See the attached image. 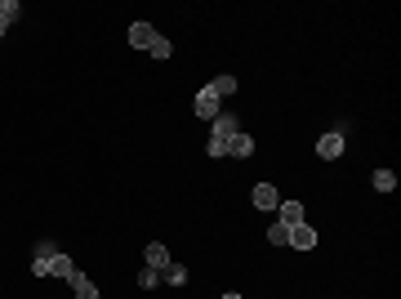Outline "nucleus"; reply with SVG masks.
Here are the masks:
<instances>
[{
	"instance_id": "obj_1",
	"label": "nucleus",
	"mask_w": 401,
	"mask_h": 299,
	"mask_svg": "<svg viewBox=\"0 0 401 299\" xmlns=\"http://www.w3.org/2000/svg\"><path fill=\"white\" fill-rule=\"evenodd\" d=\"M58 255V246L54 241H36V251H31V273H36V277H49V259H54Z\"/></svg>"
},
{
	"instance_id": "obj_2",
	"label": "nucleus",
	"mask_w": 401,
	"mask_h": 299,
	"mask_svg": "<svg viewBox=\"0 0 401 299\" xmlns=\"http://www.w3.org/2000/svg\"><path fill=\"white\" fill-rule=\"evenodd\" d=\"M343 135H334V130H330V135H321V139H316V157H321V161H339L343 157Z\"/></svg>"
},
{
	"instance_id": "obj_3",
	"label": "nucleus",
	"mask_w": 401,
	"mask_h": 299,
	"mask_svg": "<svg viewBox=\"0 0 401 299\" xmlns=\"http://www.w3.org/2000/svg\"><path fill=\"white\" fill-rule=\"evenodd\" d=\"M214 135H219V139H237L241 135V116L237 112H219V116H214Z\"/></svg>"
},
{
	"instance_id": "obj_4",
	"label": "nucleus",
	"mask_w": 401,
	"mask_h": 299,
	"mask_svg": "<svg viewBox=\"0 0 401 299\" xmlns=\"http://www.w3.org/2000/svg\"><path fill=\"white\" fill-rule=\"evenodd\" d=\"M192 112L200 116V121H214V116H219V98H214L210 90H200V94L192 98Z\"/></svg>"
},
{
	"instance_id": "obj_5",
	"label": "nucleus",
	"mask_w": 401,
	"mask_h": 299,
	"mask_svg": "<svg viewBox=\"0 0 401 299\" xmlns=\"http://www.w3.org/2000/svg\"><path fill=\"white\" fill-rule=\"evenodd\" d=\"M76 273H80V268L72 263V255H63V251H58L54 259H49V277H67V281H76Z\"/></svg>"
},
{
	"instance_id": "obj_6",
	"label": "nucleus",
	"mask_w": 401,
	"mask_h": 299,
	"mask_svg": "<svg viewBox=\"0 0 401 299\" xmlns=\"http://www.w3.org/2000/svg\"><path fill=\"white\" fill-rule=\"evenodd\" d=\"M152 41H156V27H152V23H134V27H129V45H134V49H147Z\"/></svg>"
},
{
	"instance_id": "obj_7",
	"label": "nucleus",
	"mask_w": 401,
	"mask_h": 299,
	"mask_svg": "<svg viewBox=\"0 0 401 299\" xmlns=\"http://www.w3.org/2000/svg\"><path fill=\"white\" fill-rule=\"evenodd\" d=\"M290 246H294V251H312V246H316V232L308 224H294L290 228Z\"/></svg>"
},
{
	"instance_id": "obj_8",
	"label": "nucleus",
	"mask_w": 401,
	"mask_h": 299,
	"mask_svg": "<svg viewBox=\"0 0 401 299\" xmlns=\"http://www.w3.org/2000/svg\"><path fill=\"white\" fill-rule=\"evenodd\" d=\"M277 214H281L277 224H286V228L304 224V201H281V206H277Z\"/></svg>"
},
{
	"instance_id": "obj_9",
	"label": "nucleus",
	"mask_w": 401,
	"mask_h": 299,
	"mask_svg": "<svg viewBox=\"0 0 401 299\" xmlns=\"http://www.w3.org/2000/svg\"><path fill=\"white\" fill-rule=\"evenodd\" d=\"M255 206H259V210H277V206H281V192H277L272 184H259V188H255Z\"/></svg>"
},
{
	"instance_id": "obj_10",
	"label": "nucleus",
	"mask_w": 401,
	"mask_h": 299,
	"mask_svg": "<svg viewBox=\"0 0 401 299\" xmlns=\"http://www.w3.org/2000/svg\"><path fill=\"white\" fill-rule=\"evenodd\" d=\"M205 90H210V94H214V98H219V103H223V98H232V94H237V76H214Z\"/></svg>"
},
{
	"instance_id": "obj_11",
	"label": "nucleus",
	"mask_w": 401,
	"mask_h": 299,
	"mask_svg": "<svg viewBox=\"0 0 401 299\" xmlns=\"http://www.w3.org/2000/svg\"><path fill=\"white\" fill-rule=\"evenodd\" d=\"M18 14H23L18 0H0V31H9L14 23H18Z\"/></svg>"
},
{
	"instance_id": "obj_12",
	"label": "nucleus",
	"mask_w": 401,
	"mask_h": 299,
	"mask_svg": "<svg viewBox=\"0 0 401 299\" xmlns=\"http://www.w3.org/2000/svg\"><path fill=\"white\" fill-rule=\"evenodd\" d=\"M147 268H170V251H165V246L161 241H152V246H147Z\"/></svg>"
},
{
	"instance_id": "obj_13",
	"label": "nucleus",
	"mask_w": 401,
	"mask_h": 299,
	"mask_svg": "<svg viewBox=\"0 0 401 299\" xmlns=\"http://www.w3.org/2000/svg\"><path fill=\"white\" fill-rule=\"evenodd\" d=\"M228 157H255V139H250L245 130H241V135L228 143Z\"/></svg>"
},
{
	"instance_id": "obj_14",
	"label": "nucleus",
	"mask_w": 401,
	"mask_h": 299,
	"mask_svg": "<svg viewBox=\"0 0 401 299\" xmlns=\"http://www.w3.org/2000/svg\"><path fill=\"white\" fill-rule=\"evenodd\" d=\"M161 281H170V286H188V268H183V263H170V268H161Z\"/></svg>"
},
{
	"instance_id": "obj_15",
	"label": "nucleus",
	"mask_w": 401,
	"mask_h": 299,
	"mask_svg": "<svg viewBox=\"0 0 401 299\" xmlns=\"http://www.w3.org/2000/svg\"><path fill=\"white\" fill-rule=\"evenodd\" d=\"M72 286H76V299H98V286H94V281H90L85 273H76Z\"/></svg>"
},
{
	"instance_id": "obj_16",
	"label": "nucleus",
	"mask_w": 401,
	"mask_h": 299,
	"mask_svg": "<svg viewBox=\"0 0 401 299\" xmlns=\"http://www.w3.org/2000/svg\"><path fill=\"white\" fill-rule=\"evenodd\" d=\"M370 184H375V192H392V188H397V174H392V170H375Z\"/></svg>"
},
{
	"instance_id": "obj_17",
	"label": "nucleus",
	"mask_w": 401,
	"mask_h": 299,
	"mask_svg": "<svg viewBox=\"0 0 401 299\" xmlns=\"http://www.w3.org/2000/svg\"><path fill=\"white\" fill-rule=\"evenodd\" d=\"M267 241H272V246H290V228L286 224H272V228H267Z\"/></svg>"
},
{
	"instance_id": "obj_18",
	"label": "nucleus",
	"mask_w": 401,
	"mask_h": 299,
	"mask_svg": "<svg viewBox=\"0 0 401 299\" xmlns=\"http://www.w3.org/2000/svg\"><path fill=\"white\" fill-rule=\"evenodd\" d=\"M147 54H152V58H170V54H174V45L165 41V36H156L152 45H147Z\"/></svg>"
},
{
	"instance_id": "obj_19",
	"label": "nucleus",
	"mask_w": 401,
	"mask_h": 299,
	"mask_svg": "<svg viewBox=\"0 0 401 299\" xmlns=\"http://www.w3.org/2000/svg\"><path fill=\"white\" fill-rule=\"evenodd\" d=\"M228 143H232V139H219V135H210V143H205V152H210L214 161H219V157H228Z\"/></svg>"
},
{
	"instance_id": "obj_20",
	"label": "nucleus",
	"mask_w": 401,
	"mask_h": 299,
	"mask_svg": "<svg viewBox=\"0 0 401 299\" xmlns=\"http://www.w3.org/2000/svg\"><path fill=\"white\" fill-rule=\"evenodd\" d=\"M139 286H143V290L161 286V273H156V268H147V263H143V273H139Z\"/></svg>"
},
{
	"instance_id": "obj_21",
	"label": "nucleus",
	"mask_w": 401,
	"mask_h": 299,
	"mask_svg": "<svg viewBox=\"0 0 401 299\" xmlns=\"http://www.w3.org/2000/svg\"><path fill=\"white\" fill-rule=\"evenodd\" d=\"M223 299H245V295H241V290H228V295H223Z\"/></svg>"
},
{
	"instance_id": "obj_22",
	"label": "nucleus",
	"mask_w": 401,
	"mask_h": 299,
	"mask_svg": "<svg viewBox=\"0 0 401 299\" xmlns=\"http://www.w3.org/2000/svg\"><path fill=\"white\" fill-rule=\"evenodd\" d=\"M0 36H5V31H0Z\"/></svg>"
}]
</instances>
